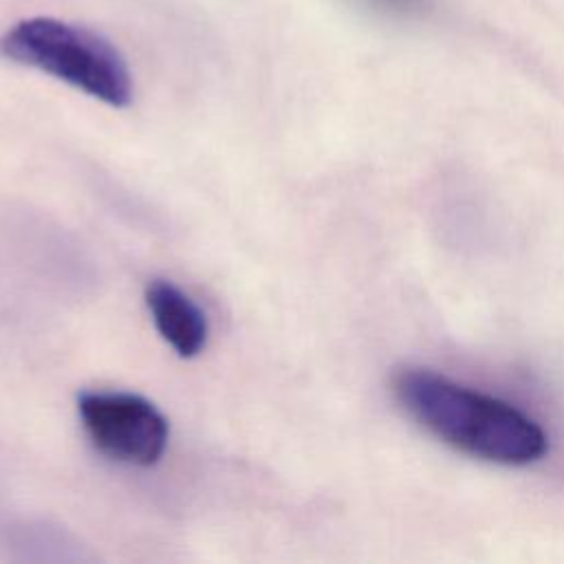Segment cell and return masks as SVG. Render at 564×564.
Instances as JSON below:
<instances>
[{
    "label": "cell",
    "instance_id": "cell-1",
    "mask_svg": "<svg viewBox=\"0 0 564 564\" xmlns=\"http://www.w3.org/2000/svg\"><path fill=\"white\" fill-rule=\"evenodd\" d=\"M392 394L421 427L467 456L524 467L549 449L546 432L535 419L427 368L397 370Z\"/></svg>",
    "mask_w": 564,
    "mask_h": 564
},
{
    "label": "cell",
    "instance_id": "cell-2",
    "mask_svg": "<svg viewBox=\"0 0 564 564\" xmlns=\"http://www.w3.org/2000/svg\"><path fill=\"white\" fill-rule=\"evenodd\" d=\"M0 55L108 106L126 108L132 101L134 86L126 57L88 26L48 15L24 18L0 35Z\"/></svg>",
    "mask_w": 564,
    "mask_h": 564
},
{
    "label": "cell",
    "instance_id": "cell-3",
    "mask_svg": "<svg viewBox=\"0 0 564 564\" xmlns=\"http://www.w3.org/2000/svg\"><path fill=\"white\" fill-rule=\"evenodd\" d=\"M77 410L90 443L117 463L150 467L167 447V419L141 394L121 390L84 392Z\"/></svg>",
    "mask_w": 564,
    "mask_h": 564
},
{
    "label": "cell",
    "instance_id": "cell-4",
    "mask_svg": "<svg viewBox=\"0 0 564 564\" xmlns=\"http://www.w3.org/2000/svg\"><path fill=\"white\" fill-rule=\"evenodd\" d=\"M145 304L154 328L181 357H196L207 344V317L174 282L156 278L145 289Z\"/></svg>",
    "mask_w": 564,
    "mask_h": 564
},
{
    "label": "cell",
    "instance_id": "cell-5",
    "mask_svg": "<svg viewBox=\"0 0 564 564\" xmlns=\"http://www.w3.org/2000/svg\"><path fill=\"white\" fill-rule=\"evenodd\" d=\"M375 9L390 15H416L427 7V0H366Z\"/></svg>",
    "mask_w": 564,
    "mask_h": 564
}]
</instances>
